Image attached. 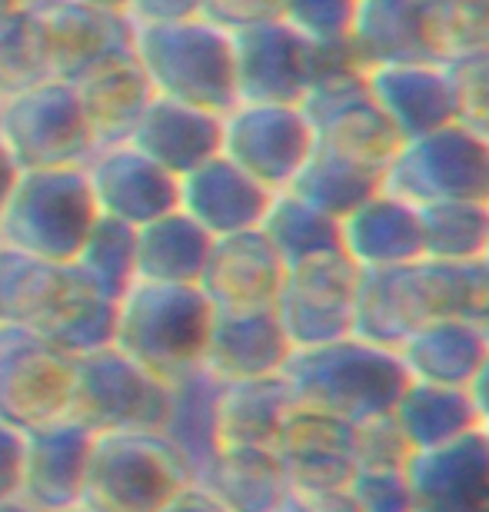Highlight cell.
Returning <instances> with one entry per match:
<instances>
[{
	"instance_id": "6da1fadb",
	"label": "cell",
	"mask_w": 489,
	"mask_h": 512,
	"mask_svg": "<svg viewBox=\"0 0 489 512\" xmlns=\"http://www.w3.org/2000/svg\"><path fill=\"white\" fill-rule=\"evenodd\" d=\"M486 283V263H443L426 256L406 266L360 270L353 296V333L396 350L426 320L473 316Z\"/></svg>"
},
{
	"instance_id": "7a4b0ae2",
	"label": "cell",
	"mask_w": 489,
	"mask_h": 512,
	"mask_svg": "<svg viewBox=\"0 0 489 512\" xmlns=\"http://www.w3.org/2000/svg\"><path fill=\"white\" fill-rule=\"evenodd\" d=\"M280 376L287 380L297 406L320 409L350 426L386 416L410 383L396 350L376 346L356 333L293 350Z\"/></svg>"
},
{
	"instance_id": "3957f363",
	"label": "cell",
	"mask_w": 489,
	"mask_h": 512,
	"mask_svg": "<svg viewBox=\"0 0 489 512\" xmlns=\"http://www.w3.org/2000/svg\"><path fill=\"white\" fill-rule=\"evenodd\" d=\"M130 50L147 70L157 97L227 114L240 104L233 37L210 17L173 24H130Z\"/></svg>"
},
{
	"instance_id": "277c9868",
	"label": "cell",
	"mask_w": 489,
	"mask_h": 512,
	"mask_svg": "<svg viewBox=\"0 0 489 512\" xmlns=\"http://www.w3.org/2000/svg\"><path fill=\"white\" fill-rule=\"evenodd\" d=\"M213 303L197 283H150L134 286L117 300V340L130 360L173 383L203 366Z\"/></svg>"
},
{
	"instance_id": "5b68a950",
	"label": "cell",
	"mask_w": 489,
	"mask_h": 512,
	"mask_svg": "<svg viewBox=\"0 0 489 512\" xmlns=\"http://www.w3.org/2000/svg\"><path fill=\"white\" fill-rule=\"evenodd\" d=\"M100 220L84 167L24 170L0 210V243L40 260L74 263Z\"/></svg>"
},
{
	"instance_id": "8992f818",
	"label": "cell",
	"mask_w": 489,
	"mask_h": 512,
	"mask_svg": "<svg viewBox=\"0 0 489 512\" xmlns=\"http://www.w3.org/2000/svg\"><path fill=\"white\" fill-rule=\"evenodd\" d=\"M190 483V466L160 429H120L94 436L80 503L97 512H157Z\"/></svg>"
},
{
	"instance_id": "52a82bcc",
	"label": "cell",
	"mask_w": 489,
	"mask_h": 512,
	"mask_svg": "<svg viewBox=\"0 0 489 512\" xmlns=\"http://www.w3.org/2000/svg\"><path fill=\"white\" fill-rule=\"evenodd\" d=\"M237 97L247 104H300L333 70L353 67L346 44H313L283 17L230 30Z\"/></svg>"
},
{
	"instance_id": "ba28073f",
	"label": "cell",
	"mask_w": 489,
	"mask_h": 512,
	"mask_svg": "<svg viewBox=\"0 0 489 512\" xmlns=\"http://www.w3.org/2000/svg\"><path fill=\"white\" fill-rule=\"evenodd\" d=\"M0 137L20 170L84 167L100 147L74 84L60 77L0 100Z\"/></svg>"
},
{
	"instance_id": "9c48e42d",
	"label": "cell",
	"mask_w": 489,
	"mask_h": 512,
	"mask_svg": "<svg viewBox=\"0 0 489 512\" xmlns=\"http://www.w3.org/2000/svg\"><path fill=\"white\" fill-rule=\"evenodd\" d=\"M383 190L416 207L436 200L489 203V137L456 120L403 140L383 170Z\"/></svg>"
},
{
	"instance_id": "30bf717a",
	"label": "cell",
	"mask_w": 489,
	"mask_h": 512,
	"mask_svg": "<svg viewBox=\"0 0 489 512\" xmlns=\"http://www.w3.org/2000/svg\"><path fill=\"white\" fill-rule=\"evenodd\" d=\"M167 406L170 383L144 370L117 346H104L74 360L67 416L94 436L120 429H160Z\"/></svg>"
},
{
	"instance_id": "8fae6325",
	"label": "cell",
	"mask_w": 489,
	"mask_h": 512,
	"mask_svg": "<svg viewBox=\"0 0 489 512\" xmlns=\"http://www.w3.org/2000/svg\"><path fill=\"white\" fill-rule=\"evenodd\" d=\"M74 356L30 326L0 323V423L17 429L67 416Z\"/></svg>"
},
{
	"instance_id": "7c38bea8",
	"label": "cell",
	"mask_w": 489,
	"mask_h": 512,
	"mask_svg": "<svg viewBox=\"0 0 489 512\" xmlns=\"http://www.w3.org/2000/svg\"><path fill=\"white\" fill-rule=\"evenodd\" d=\"M317 147L300 104H247L223 114L220 153L270 193L287 190Z\"/></svg>"
},
{
	"instance_id": "4fadbf2b",
	"label": "cell",
	"mask_w": 489,
	"mask_h": 512,
	"mask_svg": "<svg viewBox=\"0 0 489 512\" xmlns=\"http://www.w3.org/2000/svg\"><path fill=\"white\" fill-rule=\"evenodd\" d=\"M360 266L343 250L287 266L273 313L293 350L333 343L353 333V296Z\"/></svg>"
},
{
	"instance_id": "5bb4252c",
	"label": "cell",
	"mask_w": 489,
	"mask_h": 512,
	"mask_svg": "<svg viewBox=\"0 0 489 512\" xmlns=\"http://www.w3.org/2000/svg\"><path fill=\"white\" fill-rule=\"evenodd\" d=\"M307 114L317 147L336 150L343 157H353L366 167L386 170L393 153L400 150V137L390 127V120L380 114L366 90L363 70L346 67L320 77L300 100Z\"/></svg>"
},
{
	"instance_id": "9a60e30c",
	"label": "cell",
	"mask_w": 489,
	"mask_h": 512,
	"mask_svg": "<svg viewBox=\"0 0 489 512\" xmlns=\"http://www.w3.org/2000/svg\"><path fill=\"white\" fill-rule=\"evenodd\" d=\"M84 170L100 217L137 230L180 207V180L127 140L100 143Z\"/></svg>"
},
{
	"instance_id": "2e32d148",
	"label": "cell",
	"mask_w": 489,
	"mask_h": 512,
	"mask_svg": "<svg viewBox=\"0 0 489 512\" xmlns=\"http://www.w3.org/2000/svg\"><path fill=\"white\" fill-rule=\"evenodd\" d=\"M94 433L77 419L60 416L24 433L20 503L34 512H60L84 499V479Z\"/></svg>"
},
{
	"instance_id": "e0dca14e",
	"label": "cell",
	"mask_w": 489,
	"mask_h": 512,
	"mask_svg": "<svg viewBox=\"0 0 489 512\" xmlns=\"http://www.w3.org/2000/svg\"><path fill=\"white\" fill-rule=\"evenodd\" d=\"M366 90L400 140L456 124V97L446 64L440 60H403L363 70Z\"/></svg>"
},
{
	"instance_id": "ac0fdd59",
	"label": "cell",
	"mask_w": 489,
	"mask_h": 512,
	"mask_svg": "<svg viewBox=\"0 0 489 512\" xmlns=\"http://www.w3.org/2000/svg\"><path fill=\"white\" fill-rule=\"evenodd\" d=\"M273 453L293 493H330L343 489L356 469L353 426L310 406H293L283 423Z\"/></svg>"
},
{
	"instance_id": "d6986e66",
	"label": "cell",
	"mask_w": 489,
	"mask_h": 512,
	"mask_svg": "<svg viewBox=\"0 0 489 512\" xmlns=\"http://www.w3.org/2000/svg\"><path fill=\"white\" fill-rule=\"evenodd\" d=\"M287 276V263L260 230L217 237L210 247L200 290L207 293L213 310H267L277 303V293Z\"/></svg>"
},
{
	"instance_id": "ffe728a7",
	"label": "cell",
	"mask_w": 489,
	"mask_h": 512,
	"mask_svg": "<svg viewBox=\"0 0 489 512\" xmlns=\"http://www.w3.org/2000/svg\"><path fill=\"white\" fill-rule=\"evenodd\" d=\"M290 353L293 346L273 306L267 310H213L203 370L217 383L260 380V376H280Z\"/></svg>"
},
{
	"instance_id": "44dd1931",
	"label": "cell",
	"mask_w": 489,
	"mask_h": 512,
	"mask_svg": "<svg viewBox=\"0 0 489 512\" xmlns=\"http://www.w3.org/2000/svg\"><path fill=\"white\" fill-rule=\"evenodd\" d=\"M273 193L243 173L237 163L223 153L200 163L197 170L180 177V213L207 230L213 240L230 237V233L260 230L267 217Z\"/></svg>"
},
{
	"instance_id": "7402d4cb",
	"label": "cell",
	"mask_w": 489,
	"mask_h": 512,
	"mask_svg": "<svg viewBox=\"0 0 489 512\" xmlns=\"http://www.w3.org/2000/svg\"><path fill=\"white\" fill-rule=\"evenodd\" d=\"M413 512H489V449L480 433L406 463Z\"/></svg>"
},
{
	"instance_id": "603a6c76",
	"label": "cell",
	"mask_w": 489,
	"mask_h": 512,
	"mask_svg": "<svg viewBox=\"0 0 489 512\" xmlns=\"http://www.w3.org/2000/svg\"><path fill=\"white\" fill-rule=\"evenodd\" d=\"M70 84H74L80 104H84V114L100 143L127 140L130 130L137 127V120L150 107V100L157 97L147 70L140 67L130 44L94 60Z\"/></svg>"
},
{
	"instance_id": "cb8c5ba5",
	"label": "cell",
	"mask_w": 489,
	"mask_h": 512,
	"mask_svg": "<svg viewBox=\"0 0 489 512\" xmlns=\"http://www.w3.org/2000/svg\"><path fill=\"white\" fill-rule=\"evenodd\" d=\"M223 140V117L210 110L180 104L170 97H154L137 127L130 130L127 143L137 147L144 157L160 163L173 177L197 170L200 163L220 153Z\"/></svg>"
},
{
	"instance_id": "d4e9b609",
	"label": "cell",
	"mask_w": 489,
	"mask_h": 512,
	"mask_svg": "<svg viewBox=\"0 0 489 512\" xmlns=\"http://www.w3.org/2000/svg\"><path fill=\"white\" fill-rule=\"evenodd\" d=\"M340 250L360 270L416 263L423 256L420 207L390 190L373 193L340 220Z\"/></svg>"
},
{
	"instance_id": "484cf974",
	"label": "cell",
	"mask_w": 489,
	"mask_h": 512,
	"mask_svg": "<svg viewBox=\"0 0 489 512\" xmlns=\"http://www.w3.org/2000/svg\"><path fill=\"white\" fill-rule=\"evenodd\" d=\"M197 486L223 512H287L293 489L273 446H220L200 469Z\"/></svg>"
},
{
	"instance_id": "4316f807",
	"label": "cell",
	"mask_w": 489,
	"mask_h": 512,
	"mask_svg": "<svg viewBox=\"0 0 489 512\" xmlns=\"http://www.w3.org/2000/svg\"><path fill=\"white\" fill-rule=\"evenodd\" d=\"M489 353V336L476 326L473 316H436L406 336L396 346L410 380L463 386L473 380Z\"/></svg>"
},
{
	"instance_id": "83f0119b",
	"label": "cell",
	"mask_w": 489,
	"mask_h": 512,
	"mask_svg": "<svg viewBox=\"0 0 489 512\" xmlns=\"http://www.w3.org/2000/svg\"><path fill=\"white\" fill-rule=\"evenodd\" d=\"M84 286L74 263L40 260L0 243V323L40 330Z\"/></svg>"
},
{
	"instance_id": "f1b7e54d",
	"label": "cell",
	"mask_w": 489,
	"mask_h": 512,
	"mask_svg": "<svg viewBox=\"0 0 489 512\" xmlns=\"http://www.w3.org/2000/svg\"><path fill=\"white\" fill-rule=\"evenodd\" d=\"M37 14L47 37L50 74L60 80H74L94 60L130 44V20L120 14L74 4V0H44L37 4Z\"/></svg>"
},
{
	"instance_id": "f546056e",
	"label": "cell",
	"mask_w": 489,
	"mask_h": 512,
	"mask_svg": "<svg viewBox=\"0 0 489 512\" xmlns=\"http://www.w3.org/2000/svg\"><path fill=\"white\" fill-rule=\"evenodd\" d=\"M426 0H356L346 50L356 70L403 60H433L423 30Z\"/></svg>"
},
{
	"instance_id": "4dcf8cb0",
	"label": "cell",
	"mask_w": 489,
	"mask_h": 512,
	"mask_svg": "<svg viewBox=\"0 0 489 512\" xmlns=\"http://www.w3.org/2000/svg\"><path fill=\"white\" fill-rule=\"evenodd\" d=\"M390 419L410 453H430V449H443L480 433V416L463 386L410 380L396 396Z\"/></svg>"
},
{
	"instance_id": "1f68e13d",
	"label": "cell",
	"mask_w": 489,
	"mask_h": 512,
	"mask_svg": "<svg viewBox=\"0 0 489 512\" xmlns=\"http://www.w3.org/2000/svg\"><path fill=\"white\" fill-rule=\"evenodd\" d=\"M297 406L283 376L220 383L217 439L220 446H273Z\"/></svg>"
},
{
	"instance_id": "d6a6232c",
	"label": "cell",
	"mask_w": 489,
	"mask_h": 512,
	"mask_svg": "<svg viewBox=\"0 0 489 512\" xmlns=\"http://www.w3.org/2000/svg\"><path fill=\"white\" fill-rule=\"evenodd\" d=\"M217 393H220V383L213 380L203 366L170 383V406H167V416H163L160 433L183 456V463L190 466L193 483H197L200 469L207 466L213 453L220 449Z\"/></svg>"
},
{
	"instance_id": "836d02e7",
	"label": "cell",
	"mask_w": 489,
	"mask_h": 512,
	"mask_svg": "<svg viewBox=\"0 0 489 512\" xmlns=\"http://www.w3.org/2000/svg\"><path fill=\"white\" fill-rule=\"evenodd\" d=\"M213 237L187 213L173 210L147 227H137V280L200 283Z\"/></svg>"
},
{
	"instance_id": "e575fe53",
	"label": "cell",
	"mask_w": 489,
	"mask_h": 512,
	"mask_svg": "<svg viewBox=\"0 0 489 512\" xmlns=\"http://www.w3.org/2000/svg\"><path fill=\"white\" fill-rule=\"evenodd\" d=\"M287 190L303 203L326 213V217L343 220L346 213H353L373 193L383 190V170L366 167V163L343 157L336 150L313 147L307 163L300 167Z\"/></svg>"
},
{
	"instance_id": "d590c367",
	"label": "cell",
	"mask_w": 489,
	"mask_h": 512,
	"mask_svg": "<svg viewBox=\"0 0 489 512\" xmlns=\"http://www.w3.org/2000/svg\"><path fill=\"white\" fill-rule=\"evenodd\" d=\"M420 237L426 260L483 263L489 247V203L436 200L420 207Z\"/></svg>"
},
{
	"instance_id": "8d00e7d4",
	"label": "cell",
	"mask_w": 489,
	"mask_h": 512,
	"mask_svg": "<svg viewBox=\"0 0 489 512\" xmlns=\"http://www.w3.org/2000/svg\"><path fill=\"white\" fill-rule=\"evenodd\" d=\"M260 233L270 240V247L287 266L340 250V220L326 217L317 207L293 197L290 190L273 193Z\"/></svg>"
},
{
	"instance_id": "74e56055",
	"label": "cell",
	"mask_w": 489,
	"mask_h": 512,
	"mask_svg": "<svg viewBox=\"0 0 489 512\" xmlns=\"http://www.w3.org/2000/svg\"><path fill=\"white\" fill-rule=\"evenodd\" d=\"M74 266L94 293L120 300L137 280V230L100 217L74 256Z\"/></svg>"
},
{
	"instance_id": "f35d334b",
	"label": "cell",
	"mask_w": 489,
	"mask_h": 512,
	"mask_svg": "<svg viewBox=\"0 0 489 512\" xmlns=\"http://www.w3.org/2000/svg\"><path fill=\"white\" fill-rule=\"evenodd\" d=\"M50 74V54L37 7H14L0 14V97L27 90Z\"/></svg>"
},
{
	"instance_id": "ab89813d",
	"label": "cell",
	"mask_w": 489,
	"mask_h": 512,
	"mask_svg": "<svg viewBox=\"0 0 489 512\" xmlns=\"http://www.w3.org/2000/svg\"><path fill=\"white\" fill-rule=\"evenodd\" d=\"M426 47L433 60H460L489 50V0H426Z\"/></svg>"
},
{
	"instance_id": "60d3db41",
	"label": "cell",
	"mask_w": 489,
	"mask_h": 512,
	"mask_svg": "<svg viewBox=\"0 0 489 512\" xmlns=\"http://www.w3.org/2000/svg\"><path fill=\"white\" fill-rule=\"evenodd\" d=\"M37 333H44L50 343H57L60 350L77 356L104 350L114 346L117 340V300L110 296L94 293L90 286H84L80 293H74L50 320L40 326Z\"/></svg>"
},
{
	"instance_id": "b9f144b4",
	"label": "cell",
	"mask_w": 489,
	"mask_h": 512,
	"mask_svg": "<svg viewBox=\"0 0 489 512\" xmlns=\"http://www.w3.org/2000/svg\"><path fill=\"white\" fill-rule=\"evenodd\" d=\"M343 493L356 512H413L406 466H356Z\"/></svg>"
},
{
	"instance_id": "7bdbcfd3",
	"label": "cell",
	"mask_w": 489,
	"mask_h": 512,
	"mask_svg": "<svg viewBox=\"0 0 489 512\" xmlns=\"http://www.w3.org/2000/svg\"><path fill=\"white\" fill-rule=\"evenodd\" d=\"M446 74H450L456 97V120L489 137V50L446 60Z\"/></svg>"
},
{
	"instance_id": "ee69618b",
	"label": "cell",
	"mask_w": 489,
	"mask_h": 512,
	"mask_svg": "<svg viewBox=\"0 0 489 512\" xmlns=\"http://www.w3.org/2000/svg\"><path fill=\"white\" fill-rule=\"evenodd\" d=\"M356 0H283V20L313 44H346Z\"/></svg>"
},
{
	"instance_id": "f6af8a7d",
	"label": "cell",
	"mask_w": 489,
	"mask_h": 512,
	"mask_svg": "<svg viewBox=\"0 0 489 512\" xmlns=\"http://www.w3.org/2000/svg\"><path fill=\"white\" fill-rule=\"evenodd\" d=\"M353 449L356 466H406L413 456L390 413L353 426Z\"/></svg>"
},
{
	"instance_id": "bcb514c9",
	"label": "cell",
	"mask_w": 489,
	"mask_h": 512,
	"mask_svg": "<svg viewBox=\"0 0 489 512\" xmlns=\"http://www.w3.org/2000/svg\"><path fill=\"white\" fill-rule=\"evenodd\" d=\"M283 14V0H207V14L213 24L237 30L260 24V20H273Z\"/></svg>"
},
{
	"instance_id": "7dc6e473",
	"label": "cell",
	"mask_w": 489,
	"mask_h": 512,
	"mask_svg": "<svg viewBox=\"0 0 489 512\" xmlns=\"http://www.w3.org/2000/svg\"><path fill=\"white\" fill-rule=\"evenodd\" d=\"M24 479V429L0 423V506L20 499Z\"/></svg>"
},
{
	"instance_id": "c3c4849f",
	"label": "cell",
	"mask_w": 489,
	"mask_h": 512,
	"mask_svg": "<svg viewBox=\"0 0 489 512\" xmlns=\"http://www.w3.org/2000/svg\"><path fill=\"white\" fill-rule=\"evenodd\" d=\"M207 14V0H130V24H173Z\"/></svg>"
},
{
	"instance_id": "681fc988",
	"label": "cell",
	"mask_w": 489,
	"mask_h": 512,
	"mask_svg": "<svg viewBox=\"0 0 489 512\" xmlns=\"http://www.w3.org/2000/svg\"><path fill=\"white\" fill-rule=\"evenodd\" d=\"M287 512H356V509L343 489H330V493H293Z\"/></svg>"
},
{
	"instance_id": "f907efd6",
	"label": "cell",
	"mask_w": 489,
	"mask_h": 512,
	"mask_svg": "<svg viewBox=\"0 0 489 512\" xmlns=\"http://www.w3.org/2000/svg\"><path fill=\"white\" fill-rule=\"evenodd\" d=\"M157 512H223V509L217 506V499H213L207 489L190 483V486H183L170 503H163Z\"/></svg>"
},
{
	"instance_id": "816d5d0a",
	"label": "cell",
	"mask_w": 489,
	"mask_h": 512,
	"mask_svg": "<svg viewBox=\"0 0 489 512\" xmlns=\"http://www.w3.org/2000/svg\"><path fill=\"white\" fill-rule=\"evenodd\" d=\"M466 393H470V403L476 409V416H480V426H486L489 423V353L480 363V370L473 373V380L466 383Z\"/></svg>"
},
{
	"instance_id": "f5cc1de1",
	"label": "cell",
	"mask_w": 489,
	"mask_h": 512,
	"mask_svg": "<svg viewBox=\"0 0 489 512\" xmlns=\"http://www.w3.org/2000/svg\"><path fill=\"white\" fill-rule=\"evenodd\" d=\"M20 173H24V170L17 167L14 153L7 150L4 137H0V210H4V203L10 200V193H14L17 180H20Z\"/></svg>"
},
{
	"instance_id": "db71d44e",
	"label": "cell",
	"mask_w": 489,
	"mask_h": 512,
	"mask_svg": "<svg viewBox=\"0 0 489 512\" xmlns=\"http://www.w3.org/2000/svg\"><path fill=\"white\" fill-rule=\"evenodd\" d=\"M74 4L107 10V14H120V17H127V10H130V0H74Z\"/></svg>"
},
{
	"instance_id": "11a10c76",
	"label": "cell",
	"mask_w": 489,
	"mask_h": 512,
	"mask_svg": "<svg viewBox=\"0 0 489 512\" xmlns=\"http://www.w3.org/2000/svg\"><path fill=\"white\" fill-rule=\"evenodd\" d=\"M473 320H476V326H480V330L489 336V283H486V290H483V296H480V303H476Z\"/></svg>"
},
{
	"instance_id": "9f6ffc18",
	"label": "cell",
	"mask_w": 489,
	"mask_h": 512,
	"mask_svg": "<svg viewBox=\"0 0 489 512\" xmlns=\"http://www.w3.org/2000/svg\"><path fill=\"white\" fill-rule=\"evenodd\" d=\"M0 512H34V509L24 506L20 499H14V503H4V506H0Z\"/></svg>"
},
{
	"instance_id": "6f0895ef",
	"label": "cell",
	"mask_w": 489,
	"mask_h": 512,
	"mask_svg": "<svg viewBox=\"0 0 489 512\" xmlns=\"http://www.w3.org/2000/svg\"><path fill=\"white\" fill-rule=\"evenodd\" d=\"M60 512H97V509H90L87 503H77V506H67V509H60Z\"/></svg>"
},
{
	"instance_id": "680465c9",
	"label": "cell",
	"mask_w": 489,
	"mask_h": 512,
	"mask_svg": "<svg viewBox=\"0 0 489 512\" xmlns=\"http://www.w3.org/2000/svg\"><path fill=\"white\" fill-rule=\"evenodd\" d=\"M14 7H20V0H0V14H4V10H14Z\"/></svg>"
},
{
	"instance_id": "91938a15",
	"label": "cell",
	"mask_w": 489,
	"mask_h": 512,
	"mask_svg": "<svg viewBox=\"0 0 489 512\" xmlns=\"http://www.w3.org/2000/svg\"><path fill=\"white\" fill-rule=\"evenodd\" d=\"M480 439H483V446L489 449V423H486V426H480Z\"/></svg>"
},
{
	"instance_id": "94428289",
	"label": "cell",
	"mask_w": 489,
	"mask_h": 512,
	"mask_svg": "<svg viewBox=\"0 0 489 512\" xmlns=\"http://www.w3.org/2000/svg\"><path fill=\"white\" fill-rule=\"evenodd\" d=\"M37 4H44V0H20V7H37Z\"/></svg>"
},
{
	"instance_id": "6125c7cd",
	"label": "cell",
	"mask_w": 489,
	"mask_h": 512,
	"mask_svg": "<svg viewBox=\"0 0 489 512\" xmlns=\"http://www.w3.org/2000/svg\"><path fill=\"white\" fill-rule=\"evenodd\" d=\"M483 263L489 266V247H486V256H483Z\"/></svg>"
},
{
	"instance_id": "be15d7a7",
	"label": "cell",
	"mask_w": 489,
	"mask_h": 512,
	"mask_svg": "<svg viewBox=\"0 0 489 512\" xmlns=\"http://www.w3.org/2000/svg\"><path fill=\"white\" fill-rule=\"evenodd\" d=\"M0 100H4V97H0Z\"/></svg>"
}]
</instances>
